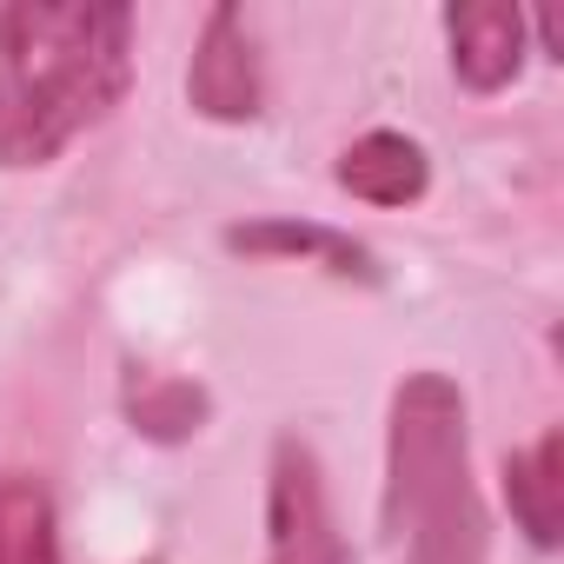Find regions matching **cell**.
I'll return each mask as SVG.
<instances>
[{"label": "cell", "instance_id": "6da1fadb", "mask_svg": "<svg viewBox=\"0 0 564 564\" xmlns=\"http://www.w3.org/2000/svg\"><path fill=\"white\" fill-rule=\"evenodd\" d=\"M133 80L127 8H0V166H47L100 127Z\"/></svg>", "mask_w": 564, "mask_h": 564}, {"label": "cell", "instance_id": "7a4b0ae2", "mask_svg": "<svg viewBox=\"0 0 564 564\" xmlns=\"http://www.w3.org/2000/svg\"><path fill=\"white\" fill-rule=\"evenodd\" d=\"M386 524L405 564H491V518L471 485L465 392L445 372H405L392 392Z\"/></svg>", "mask_w": 564, "mask_h": 564}, {"label": "cell", "instance_id": "3957f363", "mask_svg": "<svg viewBox=\"0 0 564 564\" xmlns=\"http://www.w3.org/2000/svg\"><path fill=\"white\" fill-rule=\"evenodd\" d=\"M265 564H346L319 452L293 432L272 445V471H265Z\"/></svg>", "mask_w": 564, "mask_h": 564}, {"label": "cell", "instance_id": "277c9868", "mask_svg": "<svg viewBox=\"0 0 564 564\" xmlns=\"http://www.w3.org/2000/svg\"><path fill=\"white\" fill-rule=\"evenodd\" d=\"M186 100L199 120H219V127H239L259 113L265 100V80H259V47H252V28L239 8H213L199 21V41H193V67H186Z\"/></svg>", "mask_w": 564, "mask_h": 564}, {"label": "cell", "instance_id": "5b68a950", "mask_svg": "<svg viewBox=\"0 0 564 564\" xmlns=\"http://www.w3.org/2000/svg\"><path fill=\"white\" fill-rule=\"evenodd\" d=\"M445 41H452V74L471 94H505L524 67V14L505 0H465L445 14Z\"/></svg>", "mask_w": 564, "mask_h": 564}, {"label": "cell", "instance_id": "8992f818", "mask_svg": "<svg viewBox=\"0 0 564 564\" xmlns=\"http://www.w3.org/2000/svg\"><path fill=\"white\" fill-rule=\"evenodd\" d=\"M333 173H339V186H346L352 199H366V206H412V199H425V186H432L425 147L405 140V133H392V127L359 133V140L339 153Z\"/></svg>", "mask_w": 564, "mask_h": 564}, {"label": "cell", "instance_id": "52a82bcc", "mask_svg": "<svg viewBox=\"0 0 564 564\" xmlns=\"http://www.w3.org/2000/svg\"><path fill=\"white\" fill-rule=\"evenodd\" d=\"M505 498H511L518 531L538 551H551L557 524H564V438L557 432H544V438H531L524 452L505 458Z\"/></svg>", "mask_w": 564, "mask_h": 564}, {"label": "cell", "instance_id": "ba28073f", "mask_svg": "<svg viewBox=\"0 0 564 564\" xmlns=\"http://www.w3.org/2000/svg\"><path fill=\"white\" fill-rule=\"evenodd\" d=\"M232 252H259V259H313L339 279H379L372 252L333 226H306V219H259V226H232L226 232Z\"/></svg>", "mask_w": 564, "mask_h": 564}, {"label": "cell", "instance_id": "9c48e42d", "mask_svg": "<svg viewBox=\"0 0 564 564\" xmlns=\"http://www.w3.org/2000/svg\"><path fill=\"white\" fill-rule=\"evenodd\" d=\"M0 564H61L54 498L34 471H0Z\"/></svg>", "mask_w": 564, "mask_h": 564}, {"label": "cell", "instance_id": "30bf717a", "mask_svg": "<svg viewBox=\"0 0 564 564\" xmlns=\"http://www.w3.org/2000/svg\"><path fill=\"white\" fill-rule=\"evenodd\" d=\"M127 412H133V432H147V438H186V432H199V419H206V392L199 386H186V379H133V392H127Z\"/></svg>", "mask_w": 564, "mask_h": 564}, {"label": "cell", "instance_id": "8fae6325", "mask_svg": "<svg viewBox=\"0 0 564 564\" xmlns=\"http://www.w3.org/2000/svg\"><path fill=\"white\" fill-rule=\"evenodd\" d=\"M147 564H160V557H147Z\"/></svg>", "mask_w": 564, "mask_h": 564}]
</instances>
